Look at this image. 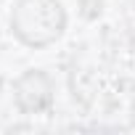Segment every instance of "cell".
I'll return each instance as SVG.
<instances>
[{
	"mask_svg": "<svg viewBox=\"0 0 135 135\" xmlns=\"http://www.w3.org/2000/svg\"><path fill=\"white\" fill-rule=\"evenodd\" d=\"M66 11L61 0H16L11 32L29 48H48L64 35Z\"/></svg>",
	"mask_w": 135,
	"mask_h": 135,
	"instance_id": "1",
	"label": "cell"
}]
</instances>
